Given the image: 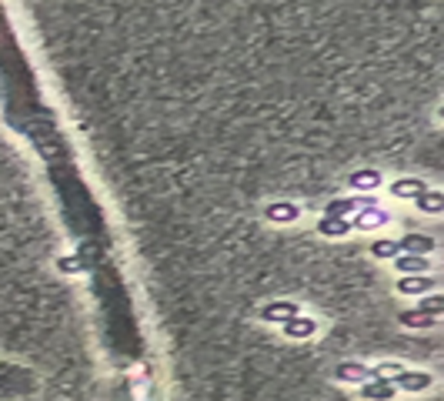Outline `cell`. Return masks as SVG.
I'll use <instances>...</instances> for the list:
<instances>
[{
  "mask_svg": "<svg viewBox=\"0 0 444 401\" xmlns=\"http://www.w3.org/2000/svg\"><path fill=\"white\" fill-rule=\"evenodd\" d=\"M268 217H271V221H294V217H297V207H294L291 201H284V204H271V207H268Z\"/></svg>",
  "mask_w": 444,
  "mask_h": 401,
  "instance_id": "cell-15",
  "label": "cell"
},
{
  "mask_svg": "<svg viewBox=\"0 0 444 401\" xmlns=\"http://www.w3.org/2000/svg\"><path fill=\"white\" fill-rule=\"evenodd\" d=\"M384 221H388V214H384V211H378V207H364L351 228H364V231H368V228H374V224H384Z\"/></svg>",
  "mask_w": 444,
  "mask_h": 401,
  "instance_id": "cell-12",
  "label": "cell"
},
{
  "mask_svg": "<svg viewBox=\"0 0 444 401\" xmlns=\"http://www.w3.org/2000/svg\"><path fill=\"white\" fill-rule=\"evenodd\" d=\"M421 308V315H428V318H438L444 311V298H428V301H421L418 304Z\"/></svg>",
  "mask_w": 444,
  "mask_h": 401,
  "instance_id": "cell-18",
  "label": "cell"
},
{
  "mask_svg": "<svg viewBox=\"0 0 444 401\" xmlns=\"http://www.w3.org/2000/svg\"><path fill=\"white\" fill-rule=\"evenodd\" d=\"M434 288V278H428V274H411V278H401L398 281V291L401 294H424Z\"/></svg>",
  "mask_w": 444,
  "mask_h": 401,
  "instance_id": "cell-5",
  "label": "cell"
},
{
  "mask_svg": "<svg viewBox=\"0 0 444 401\" xmlns=\"http://www.w3.org/2000/svg\"><path fill=\"white\" fill-rule=\"evenodd\" d=\"M424 191H428V187H424V181H418V177H404V181H394V184H391V194L414 197V201H418Z\"/></svg>",
  "mask_w": 444,
  "mask_h": 401,
  "instance_id": "cell-7",
  "label": "cell"
},
{
  "mask_svg": "<svg viewBox=\"0 0 444 401\" xmlns=\"http://www.w3.org/2000/svg\"><path fill=\"white\" fill-rule=\"evenodd\" d=\"M398 248L408 251V254H418V258H424L428 251H434V241L428 238V234H404V238L398 241Z\"/></svg>",
  "mask_w": 444,
  "mask_h": 401,
  "instance_id": "cell-4",
  "label": "cell"
},
{
  "mask_svg": "<svg viewBox=\"0 0 444 401\" xmlns=\"http://www.w3.org/2000/svg\"><path fill=\"white\" fill-rule=\"evenodd\" d=\"M374 375H401V365L398 361H384L381 368H374Z\"/></svg>",
  "mask_w": 444,
  "mask_h": 401,
  "instance_id": "cell-19",
  "label": "cell"
},
{
  "mask_svg": "<svg viewBox=\"0 0 444 401\" xmlns=\"http://www.w3.org/2000/svg\"><path fill=\"white\" fill-rule=\"evenodd\" d=\"M297 315H301V308H297L294 301H271L264 311H260L264 321H281V325L284 321H291V318H297Z\"/></svg>",
  "mask_w": 444,
  "mask_h": 401,
  "instance_id": "cell-2",
  "label": "cell"
},
{
  "mask_svg": "<svg viewBox=\"0 0 444 401\" xmlns=\"http://www.w3.org/2000/svg\"><path fill=\"white\" fill-rule=\"evenodd\" d=\"M431 385V375L428 371H401L398 375V388H404V391H424Z\"/></svg>",
  "mask_w": 444,
  "mask_h": 401,
  "instance_id": "cell-6",
  "label": "cell"
},
{
  "mask_svg": "<svg viewBox=\"0 0 444 401\" xmlns=\"http://www.w3.org/2000/svg\"><path fill=\"white\" fill-rule=\"evenodd\" d=\"M351 184L358 187V191H374V187L381 184V174L378 171H358V174H351Z\"/></svg>",
  "mask_w": 444,
  "mask_h": 401,
  "instance_id": "cell-13",
  "label": "cell"
},
{
  "mask_svg": "<svg viewBox=\"0 0 444 401\" xmlns=\"http://www.w3.org/2000/svg\"><path fill=\"white\" fill-rule=\"evenodd\" d=\"M317 331V325L311 321V318H291V321H284V335H291V338H311Z\"/></svg>",
  "mask_w": 444,
  "mask_h": 401,
  "instance_id": "cell-9",
  "label": "cell"
},
{
  "mask_svg": "<svg viewBox=\"0 0 444 401\" xmlns=\"http://www.w3.org/2000/svg\"><path fill=\"white\" fill-rule=\"evenodd\" d=\"M418 207L428 211V214H438V211H444V194H438V191H424V194L418 197Z\"/></svg>",
  "mask_w": 444,
  "mask_h": 401,
  "instance_id": "cell-14",
  "label": "cell"
},
{
  "mask_svg": "<svg viewBox=\"0 0 444 401\" xmlns=\"http://www.w3.org/2000/svg\"><path fill=\"white\" fill-rule=\"evenodd\" d=\"M438 318H428L421 311H401V325L404 328H431Z\"/></svg>",
  "mask_w": 444,
  "mask_h": 401,
  "instance_id": "cell-16",
  "label": "cell"
},
{
  "mask_svg": "<svg viewBox=\"0 0 444 401\" xmlns=\"http://www.w3.org/2000/svg\"><path fill=\"white\" fill-rule=\"evenodd\" d=\"M361 398H371V401H388L394 398V385L391 381H371V385H361Z\"/></svg>",
  "mask_w": 444,
  "mask_h": 401,
  "instance_id": "cell-8",
  "label": "cell"
},
{
  "mask_svg": "<svg viewBox=\"0 0 444 401\" xmlns=\"http://www.w3.org/2000/svg\"><path fill=\"white\" fill-rule=\"evenodd\" d=\"M354 207H374V201H371V197H341V201H327L324 217H344V214H351Z\"/></svg>",
  "mask_w": 444,
  "mask_h": 401,
  "instance_id": "cell-1",
  "label": "cell"
},
{
  "mask_svg": "<svg viewBox=\"0 0 444 401\" xmlns=\"http://www.w3.org/2000/svg\"><path fill=\"white\" fill-rule=\"evenodd\" d=\"M337 378L341 381H364L374 378V368H368V365H361V361H347V365H337Z\"/></svg>",
  "mask_w": 444,
  "mask_h": 401,
  "instance_id": "cell-3",
  "label": "cell"
},
{
  "mask_svg": "<svg viewBox=\"0 0 444 401\" xmlns=\"http://www.w3.org/2000/svg\"><path fill=\"white\" fill-rule=\"evenodd\" d=\"M371 254H374V258H398L401 248H398V241H374V244H371Z\"/></svg>",
  "mask_w": 444,
  "mask_h": 401,
  "instance_id": "cell-17",
  "label": "cell"
},
{
  "mask_svg": "<svg viewBox=\"0 0 444 401\" xmlns=\"http://www.w3.org/2000/svg\"><path fill=\"white\" fill-rule=\"evenodd\" d=\"M317 231H321V234H327V238H344L347 231H351V224H347L344 217H321Z\"/></svg>",
  "mask_w": 444,
  "mask_h": 401,
  "instance_id": "cell-11",
  "label": "cell"
},
{
  "mask_svg": "<svg viewBox=\"0 0 444 401\" xmlns=\"http://www.w3.org/2000/svg\"><path fill=\"white\" fill-rule=\"evenodd\" d=\"M394 264H398V271H404L408 278L428 271V258H418V254H401V258H394Z\"/></svg>",
  "mask_w": 444,
  "mask_h": 401,
  "instance_id": "cell-10",
  "label": "cell"
}]
</instances>
